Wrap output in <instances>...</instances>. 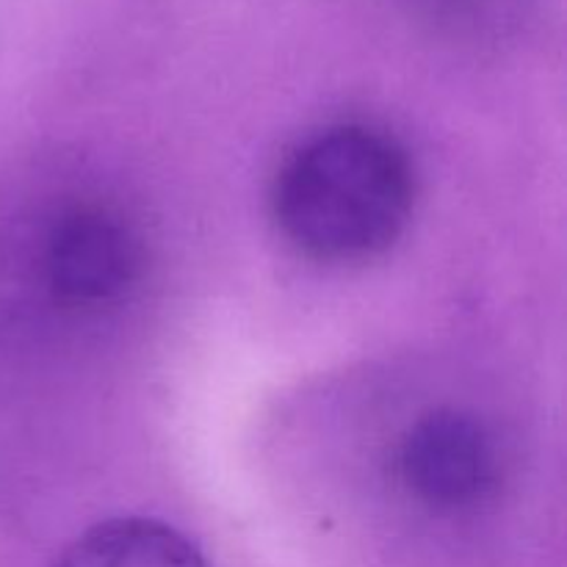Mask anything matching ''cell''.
<instances>
[{"mask_svg": "<svg viewBox=\"0 0 567 567\" xmlns=\"http://www.w3.org/2000/svg\"><path fill=\"white\" fill-rule=\"evenodd\" d=\"M147 264L142 236L105 208H75L50 227L42 247L48 291L72 308H103L138 286Z\"/></svg>", "mask_w": 567, "mask_h": 567, "instance_id": "cell-2", "label": "cell"}, {"mask_svg": "<svg viewBox=\"0 0 567 567\" xmlns=\"http://www.w3.org/2000/svg\"><path fill=\"white\" fill-rule=\"evenodd\" d=\"M399 476L410 496L432 509L485 502L498 482L493 437L474 415L437 410L415 421L399 449Z\"/></svg>", "mask_w": 567, "mask_h": 567, "instance_id": "cell-3", "label": "cell"}, {"mask_svg": "<svg viewBox=\"0 0 567 567\" xmlns=\"http://www.w3.org/2000/svg\"><path fill=\"white\" fill-rule=\"evenodd\" d=\"M415 172L402 144L369 125H332L305 138L277 169L271 214L313 260L358 264L408 230Z\"/></svg>", "mask_w": 567, "mask_h": 567, "instance_id": "cell-1", "label": "cell"}, {"mask_svg": "<svg viewBox=\"0 0 567 567\" xmlns=\"http://www.w3.org/2000/svg\"><path fill=\"white\" fill-rule=\"evenodd\" d=\"M53 567H210L175 526L142 515L100 520L61 551Z\"/></svg>", "mask_w": 567, "mask_h": 567, "instance_id": "cell-4", "label": "cell"}]
</instances>
